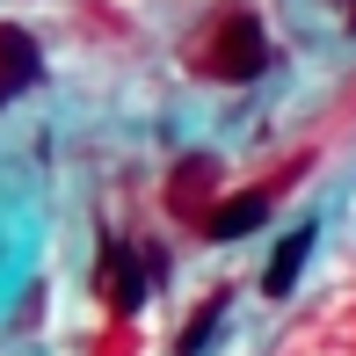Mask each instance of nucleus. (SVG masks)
<instances>
[{"label": "nucleus", "instance_id": "obj_2", "mask_svg": "<svg viewBox=\"0 0 356 356\" xmlns=\"http://www.w3.org/2000/svg\"><path fill=\"white\" fill-rule=\"evenodd\" d=\"M313 240H320V225H313V218L291 225V233L277 240V254H269V269H262V291H269V298H291V291H298V269L313 262Z\"/></svg>", "mask_w": 356, "mask_h": 356}, {"label": "nucleus", "instance_id": "obj_7", "mask_svg": "<svg viewBox=\"0 0 356 356\" xmlns=\"http://www.w3.org/2000/svg\"><path fill=\"white\" fill-rule=\"evenodd\" d=\"M218 320H225V291H218V298L204 305V313L189 320V327H182V342H175V356H204V342L218 334Z\"/></svg>", "mask_w": 356, "mask_h": 356}, {"label": "nucleus", "instance_id": "obj_6", "mask_svg": "<svg viewBox=\"0 0 356 356\" xmlns=\"http://www.w3.org/2000/svg\"><path fill=\"white\" fill-rule=\"evenodd\" d=\"M109 305L117 313H138L145 305V269L131 262V248H109Z\"/></svg>", "mask_w": 356, "mask_h": 356}, {"label": "nucleus", "instance_id": "obj_8", "mask_svg": "<svg viewBox=\"0 0 356 356\" xmlns=\"http://www.w3.org/2000/svg\"><path fill=\"white\" fill-rule=\"evenodd\" d=\"M342 15H349V29H356V0H342Z\"/></svg>", "mask_w": 356, "mask_h": 356}, {"label": "nucleus", "instance_id": "obj_4", "mask_svg": "<svg viewBox=\"0 0 356 356\" xmlns=\"http://www.w3.org/2000/svg\"><path fill=\"white\" fill-rule=\"evenodd\" d=\"M269 218V189H248V197H225L211 218H204V240L211 248H225V240H248L254 225Z\"/></svg>", "mask_w": 356, "mask_h": 356}, {"label": "nucleus", "instance_id": "obj_1", "mask_svg": "<svg viewBox=\"0 0 356 356\" xmlns=\"http://www.w3.org/2000/svg\"><path fill=\"white\" fill-rule=\"evenodd\" d=\"M269 66H277V51L262 37V15L254 8H218L204 44H197V73L204 80H262Z\"/></svg>", "mask_w": 356, "mask_h": 356}, {"label": "nucleus", "instance_id": "obj_5", "mask_svg": "<svg viewBox=\"0 0 356 356\" xmlns=\"http://www.w3.org/2000/svg\"><path fill=\"white\" fill-rule=\"evenodd\" d=\"M22 80H37V37L15 22H0V95L22 88Z\"/></svg>", "mask_w": 356, "mask_h": 356}, {"label": "nucleus", "instance_id": "obj_3", "mask_svg": "<svg viewBox=\"0 0 356 356\" xmlns=\"http://www.w3.org/2000/svg\"><path fill=\"white\" fill-rule=\"evenodd\" d=\"M211 189H218V160L211 153H189L182 160V168H175V182H168V204H175V211H182V218H211V211H204V197H211Z\"/></svg>", "mask_w": 356, "mask_h": 356}]
</instances>
